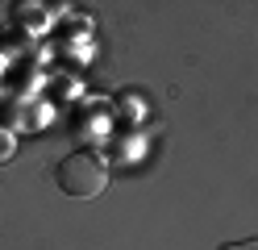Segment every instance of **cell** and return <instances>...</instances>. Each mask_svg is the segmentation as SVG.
<instances>
[{
    "label": "cell",
    "instance_id": "obj_1",
    "mask_svg": "<svg viewBox=\"0 0 258 250\" xmlns=\"http://www.w3.org/2000/svg\"><path fill=\"white\" fill-rule=\"evenodd\" d=\"M58 188L75 196V200H92V196H100L108 188V167L104 159H96L88 155V150H75V155H67L58 163Z\"/></svg>",
    "mask_w": 258,
    "mask_h": 250
},
{
    "label": "cell",
    "instance_id": "obj_3",
    "mask_svg": "<svg viewBox=\"0 0 258 250\" xmlns=\"http://www.w3.org/2000/svg\"><path fill=\"white\" fill-rule=\"evenodd\" d=\"M221 250H258V238H241V242H225Z\"/></svg>",
    "mask_w": 258,
    "mask_h": 250
},
{
    "label": "cell",
    "instance_id": "obj_2",
    "mask_svg": "<svg viewBox=\"0 0 258 250\" xmlns=\"http://www.w3.org/2000/svg\"><path fill=\"white\" fill-rule=\"evenodd\" d=\"M13 17H17L21 25H29V21H34V25H42V5H34V0L25 5V0H21V5H13Z\"/></svg>",
    "mask_w": 258,
    "mask_h": 250
}]
</instances>
